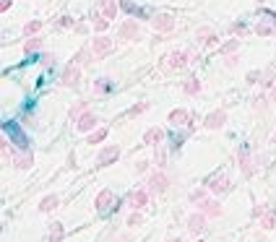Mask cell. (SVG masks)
Segmentation results:
<instances>
[{"label": "cell", "mask_w": 276, "mask_h": 242, "mask_svg": "<svg viewBox=\"0 0 276 242\" xmlns=\"http://www.w3.org/2000/svg\"><path fill=\"white\" fill-rule=\"evenodd\" d=\"M162 141H164V130L162 128H151L144 135V143H149V146H159Z\"/></svg>", "instance_id": "14"}, {"label": "cell", "mask_w": 276, "mask_h": 242, "mask_svg": "<svg viewBox=\"0 0 276 242\" xmlns=\"http://www.w3.org/2000/svg\"><path fill=\"white\" fill-rule=\"evenodd\" d=\"M39 47H42V39H29V42H26V52L39 50Z\"/></svg>", "instance_id": "33"}, {"label": "cell", "mask_w": 276, "mask_h": 242, "mask_svg": "<svg viewBox=\"0 0 276 242\" xmlns=\"http://www.w3.org/2000/svg\"><path fill=\"white\" fill-rule=\"evenodd\" d=\"M260 78V73H248V84H255Z\"/></svg>", "instance_id": "41"}, {"label": "cell", "mask_w": 276, "mask_h": 242, "mask_svg": "<svg viewBox=\"0 0 276 242\" xmlns=\"http://www.w3.org/2000/svg\"><path fill=\"white\" fill-rule=\"evenodd\" d=\"M151 29H157V32H172L175 29V19L170 13H159V16L151 19Z\"/></svg>", "instance_id": "2"}, {"label": "cell", "mask_w": 276, "mask_h": 242, "mask_svg": "<svg viewBox=\"0 0 276 242\" xmlns=\"http://www.w3.org/2000/svg\"><path fill=\"white\" fill-rule=\"evenodd\" d=\"M141 221H144V216L138 214V211H135V214H130V216H128V226H138Z\"/></svg>", "instance_id": "32"}, {"label": "cell", "mask_w": 276, "mask_h": 242, "mask_svg": "<svg viewBox=\"0 0 276 242\" xmlns=\"http://www.w3.org/2000/svg\"><path fill=\"white\" fill-rule=\"evenodd\" d=\"M255 32L266 37V34H271V26H258V29H255Z\"/></svg>", "instance_id": "40"}, {"label": "cell", "mask_w": 276, "mask_h": 242, "mask_svg": "<svg viewBox=\"0 0 276 242\" xmlns=\"http://www.w3.org/2000/svg\"><path fill=\"white\" fill-rule=\"evenodd\" d=\"M237 63H240V60H237V55H227V60H224V65H227V68H235Z\"/></svg>", "instance_id": "38"}, {"label": "cell", "mask_w": 276, "mask_h": 242, "mask_svg": "<svg viewBox=\"0 0 276 242\" xmlns=\"http://www.w3.org/2000/svg\"><path fill=\"white\" fill-rule=\"evenodd\" d=\"M8 133H11L13 143H16L19 148H26V146H29V138H24V135H21V133H19L16 128H11V125H8Z\"/></svg>", "instance_id": "22"}, {"label": "cell", "mask_w": 276, "mask_h": 242, "mask_svg": "<svg viewBox=\"0 0 276 242\" xmlns=\"http://www.w3.org/2000/svg\"><path fill=\"white\" fill-rule=\"evenodd\" d=\"M188 60H193V52H188V55L185 52H170L164 57V68H182Z\"/></svg>", "instance_id": "3"}, {"label": "cell", "mask_w": 276, "mask_h": 242, "mask_svg": "<svg viewBox=\"0 0 276 242\" xmlns=\"http://www.w3.org/2000/svg\"><path fill=\"white\" fill-rule=\"evenodd\" d=\"M167 185H170V177H167L164 172L151 175V180H149V190H151V193H164Z\"/></svg>", "instance_id": "5"}, {"label": "cell", "mask_w": 276, "mask_h": 242, "mask_svg": "<svg viewBox=\"0 0 276 242\" xmlns=\"http://www.w3.org/2000/svg\"><path fill=\"white\" fill-rule=\"evenodd\" d=\"M240 170H242L245 177H250V175H253V162H250L248 148H242V151H240Z\"/></svg>", "instance_id": "16"}, {"label": "cell", "mask_w": 276, "mask_h": 242, "mask_svg": "<svg viewBox=\"0 0 276 242\" xmlns=\"http://www.w3.org/2000/svg\"><path fill=\"white\" fill-rule=\"evenodd\" d=\"M206 229V214H193L188 219V232L190 234H201Z\"/></svg>", "instance_id": "9"}, {"label": "cell", "mask_w": 276, "mask_h": 242, "mask_svg": "<svg viewBox=\"0 0 276 242\" xmlns=\"http://www.w3.org/2000/svg\"><path fill=\"white\" fill-rule=\"evenodd\" d=\"M146 107H149V102H141V104H135V107L130 110V117H135V115H141V112H144Z\"/></svg>", "instance_id": "34"}, {"label": "cell", "mask_w": 276, "mask_h": 242, "mask_svg": "<svg viewBox=\"0 0 276 242\" xmlns=\"http://www.w3.org/2000/svg\"><path fill=\"white\" fill-rule=\"evenodd\" d=\"M271 146H273V148H276V133H273V138H271Z\"/></svg>", "instance_id": "45"}, {"label": "cell", "mask_w": 276, "mask_h": 242, "mask_svg": "<svg viewBox=\"0 0 276 242\" xmlns=\"http://www.w3.org/2000/svg\"><path fill=\"white\" fill-rule=\"evenodd\" d=\"M117 242H133V237L130 234H120V239Z\"/></svg>", "instance_id": "43"}, {"label": "cell", "mask_w": 276, "mask_h": 242, "mask_svg": "<svg viewBox=\"0 0 276 242\" xmlns=\"http://www.w3.org/2000/svg\"><path fill=\"white\" fill-rule=\"evenodd\" d=\"M128 203H130L133 211L146 208V203H149V193H146V190H135V193H130V195H128Z\"/></svg>", "instance_id": "8"}, {"label": "cell", "mask_w": 276, "mask_h": 242, "mask_svg": "<svg viewBox=\"0 0 276 242\" xmlns=\"http://www.w3.org/2000/svg\"><path fill=\"white\" fill-rule=\"evenodd\" d=\"M185 120H188V112H185V110H172V112H170V123H172V125H182Z\"/></svg>", "instance_id": "23"}, {"label": "cell", "mask_w": 276, "mask_h": 242, "mask_svg": "<svg viewBox=\"0 0 276 242\" xmlns=\"http://www.w3.org/2000/svg\"><path fill=\"white\" fill-rule=\"evenodd\" d=\"M104 138H107V128H99V130H94V133L89 135V143H99Z\"/></svg>", "instance_id": "26"}, {"label": "cell", "mask_w": 276, "mask_h": 242, "mask_svg": "<svg viewBox=\"0 0 276 242\" xmlns=\"http://www.w3.org/2000/svg\"><path fill=\"white\" fill-rule=\"evenodd\" d=\"M253 110H266V97H258V99H253Z\"/></svg>", "instance_id": "36"}, {"label": "cell", "mask_w": 276, "mask_h": 242, "mask_svg": "<svg viewBox=\"0 0 276 242\" xmlns=\"http://www.w3.org/2000/svg\"><path fill=\"white\" fill-rule=\"evenodd\" d=\"M167 242H182V239H177V237H175V239H167Z\"/></svg>", "instance_id": "46"}, {"label": "cell", "mask_w": 276, "mask_h": 242, "mask_svg": "<svg viewBox=\"0 0 276 242\" xmlns=\"http://www.w3.org/2000/svg\"><path fill=\"white\" fill-rule=\"evenodd\" d=\"M190 201H193V203H203V201H206V193H203V190H193V193H190Z\"/></svg>", "instance_id": "31"}, {"label": "cell", "mask_w": 276, "mask_h": 242, "mask_svg": "<svg viewBox=\"0 0 276 242\" xmlns=\"http://www.w3.org/2000/svg\"><path fill=\"white\" fill-rule=\"evenodd\" d=\"M63 237H65V229H63V224H52L50 242H63Z\"/></svg>", "instance_id": "24"}, {"label": "cell", "mask_w": 276, "mask_h": 242, "mask_svg": "<svg viewBox=\"0 0 276 242\" xmlns=\"http://www.w3.org/2000/svg\"><path fill=\"white\" fill-rule=\"evenodd\" d=\"M135 37H138V24L128 19L125 24L120 26V39H125V42H130V39H135Z\"/></svg>", "instance_id": "10"}, {"label": "cell", "mask_w": 276, "mask_h": 242, "mask_svg": "<svg viewBox=\"0 0 276 242\" xmlns=\"http://www.w3.org/2000/svg\"><path fill=\"white\" fill-rule=\"evenodd\" d=\"M42 29V21H29L26 26H24V34H37Z\"/></svg>", "instance_id": "29"}, {"label": "cell", "mask_w": 276, "mask_h": 242, "mask_svg": "<svg viewBox=\"0 0 276 242\" xmlns=\"http://www.w3.org/2000/svg\"><path fill=\"white\" fill-rule=\"evenodd\" d=\"M57 208V195H44L39 201V211L42 214H47V211H55Z\"/></svg>", "instance_id": "19"}, {"label": "cell", "mask_w": 276, "mask_h": 242, "mask_svg": "<svg viewBox=\"0 0 276 242\" xmlns=\"http://www.w3.org/2000/svg\"><path fill=\"white\" fill-rule=\"evenodd\" d=\"M117 154H120V148L117 146H107L104 151H102V154H99V167H107V164H112L115 159H117Z\"/></svg>", "instance_id": "11"}, {"label": "cell", "mask_w": 276, "mask_h": 242, "mask_svg": "<svg viewBox=\"0 0 276 242\" xmlns=\"http://www.w3.org/2000/svg\"><path fill=\"white\" fill-rule=\"evenodd\" d=\"M99 8L104 13V19H110V21L117 16V3H115V0H99Z\"/></svg>", "instance_id": "18"}, {"label": "cell", "mask_w": 276, "mask_h": 242, "mask_svg": "<svg viewBox=\"0 0 276 242\" xmlns=\"http://www.w3.org/2000/svg\"><path fill=\"white\" fill-rule=\"evenodd\" d=\"M146 167H149V162H146V159H141V162L135 164V170H138V172H146Z\"/></svg>", "instance_id": "39"}, {"label": "cell", "mask_w": 276, "mask_h": 242, "mask_svg": "<svg viewBox=\"0 0 276 242\" xmlns=\"http://www.w3.org/2000/svg\"><path fill=\"white\" fill-rule=\"evenodd\" d=\"M201 42H206V44H214V39H217V34H214V29H209V26H203V29H198V34H195Z\"/></svg>", "instance_id": "21"}, {"label": "cell", "mask_w": 276, "mask_h": 242, "mask_svg": "<svg viewBox=\"0 0 276 242\" xmlns=\"http://www.w3.org/2000/svg\"><path fill=\"white\" fill-rule=\"evenodd\" d=\"M115 203V195H112V190H102L99 195H97V208L99 211H107V208H110Z\"/></svg>", "instance_id": "15"}, {"label": "cell", "mask_w": 276, "mask_h": 242, "mask_svg": "<svg viewBox=\"0 0 276 242\" xmlns=\"http://www.w3.org/2000/svg\"><path fill=\"white\" fill-rule=\"evenodd\" d=\"M97 92H99V94H104V92H112V84L107 81V78H99V81H97Z\"/></svg>", "instance_id": "30"}, {"label": "cell", "mask_w": 276, "mask_h": 242, "mask_svg": "<svg viewBox=\"0 0 276 242\" xmlns=\"http://www.w3.org/2000/svg\"><path fill=\"white\" fill-rule=\"evenodd\" d=\"M120 6H122V8H125L128 13H138V8H135V6L130 3V0H120Z\"/></svg>", "instance_id": "37"}, {"label": "cell", "mask_w": 276, "mask_h": 242, "mask_svg": "<svg viewBox=\"0 0 276 242\" xmlns=\"http://www.w3.org/2000/svg\"><path fill=\"white\" fill-rule=\"evenodd\" d=\"M110 52H112V39L110 37H102L99 34L94 42H91V55H94L97 60H102L104 55H110Z\"/></svg>", "instance_id": "1"}, {"label": "cell", "mask_w": 276, "mask_h": 242, "mask_svg": "<svg viewBox=\"0 0 276 242\" xmlns=\"http://www.w3.org/2000/svg\"><path fill=\"white\" fill-rule=\"evenodd\" d=\"M237 47H240V42H237V39H229L224 47H222V52H224V55H232V52H237Z\"/></svg>", "instance_id": "28"}, {"label": "cell", "mask_w": 276, "mask_h": 242, "mask_svg": "<svg viewBox=\"0 0 276 242\" xmlns=\"http://www.w3.org/2000/svg\"><path fill=\"white\" fill-rule=\"evenodd\" d=\"M97 123H99V120H97V115L86 112V115H81V117H79V123H76V128H79L81 133H86V130H91V128H94Z\"/></svg>", "instance_id": "13"}, {"label": "cell", "mask_w": 276, "mask_h": 242, "mask_svg": "<svg viewBox=\"0 0 276 242\" xmlns=\"http://www.w3.org/2000/svg\"><path fill=\"white\" fill-rule=\"evenodd\" d=\"M224 123H227V112H224V110L211 112V115H206V120H203V125H206L209 130H219V128H224Z\"/></svg>", "instance_id": "4"}, {"label": "cell", "mask_w": 276, "mask_h": 242, "mask_svg": "<svg viewBox=\"0 0 276 242\" xmlns=\"http://www.w3.org/2000/svg\"><path fill=\"white\" fill-rule=\"evenodd\" d=\"M182 89H185V94H198V92H201V81L190 78V81H185V86H182Z\"/></svg>", "instance_id": "25"}, {"label": "cell", "mask_w": 276, "mask_h": 242, "mask_svg": "<svg viewBox=\"0 0 276 242\" xmlns=\"http://www.w3.org/2000/svg\"><path fill=\"white\" fill-rule=\"evenodd\" d=\"M107 26H110V19H99L97 13H94V29L102 34V32H107Z\"/></svg>", "instance_id": "27"}, {"label": "cell", "mask_w": 276, "mask_h": 242, "mask_svg": "<svg viewBox=\"0 0 276 242\" xmlns=\"http://www.w3.org/2000/svg\"><path fill=\"white\" fill-rule=\"evenodd\" d=\"M8 8H11V0H3V3H0V11H3V13H6Z\"/></svg>", "instance_id": "42"}, {"label": "cell", "mask_w": 276, "mask_h": 242, "mask_svg": "<svg viewBox=\"0 0 276 242\" xmlns=\"http://www.w3.org/2000/svg\"><path fill=\"white\" fill-rule=\"evenodd\" d=\"M271 99H273V102H276V86H273V89H271Z\"/></svg>", "instance_id": "44"}, {"label": "cell", "mask_w": 276, "mask_h": 242, "mask_svg": "<svg viewBox=\"0 0 276 242\" xmlns=\"http://www.w3.org/2000/svg\"><path fill=\"white\" fill-rule=\"evenodd\" d=\"M260 226L263 229H276V208H266L260 216Z\"/></svg>", "instance_id": "17"}, {"label": "cell", "mask_w": 276, "mask_h": 242, "mask_svg": "<svg viewBox=\"0 0 276 242\" xmlns=\"http://www.w3.org/2000/svg\"><path fill=\"white\" fill-rule=\"evenodd\" d=\"M79 81H81V70H79V65H76V63H71L65 68V73H63V84L71 86V89H76V86H79Z\"/></svg>", "instance_id": "7"}, {"label": "cell", "mask_w": 276, "mask_h": 242, "mask_svg": "<svg viewBox=\"0 0 276 242\" xmlns=\"http://www.w3.org/2000/svg\"><path fill=\"white\" fill-rule=\"evenodd\" d=\"M198 206H201V214H206V216H222V203L211 201V198H206L203 203H198Z\"/></svg>", "instance_id": "12"}, {"label": "cell", "mask_w": 276, "mask_h": 242, "mask_svg": "<svg viewBox=\"0 0 276 242\" xmlns=\"http://www.w3.org/2000/svg\"><path fill=\"white\" fill-rule=\"evenodd\" d=\"M84 110H86V102H79V104H76V107L68 112V115H71V117H76V115H81Z\"/></svg>", "instance_id": "35"}, {"label": "cell", "mask_w": 276, "mask_h": 242, "mask_svg": "<svg viewBox=\"0 0 276 242\" xmlns=\"http://www.w3.org/2000/svg\"><path fill=\"white\" fill-rule=\"evenodd\" d=\"M13 164H16V170H29L32 167V154H16V159H13Z\"/></svg>", "instance_id": "20"}, {"label": "cell", "mask_w": 276, "mask_h": 242, "mask_svg": "<svg viewBox=\"0 0 276 242\" xmlns=\"http://www.w3.org/2000/svg\"><path fill=\"white\" fill-rule=\"evenodd\" d=\"M229 188H232V183H229L227 175H217V177L209 180V190L211 193H227Z\"/></svg>", "instance_id": "6"}]
</instances>
